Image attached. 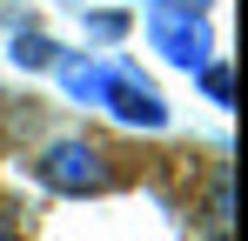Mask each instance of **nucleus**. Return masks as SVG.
<instances>
[{
	"instance_id": "nucleus-1",
	"label": "nucleus",
	"mask_w": 248,
	"mask_h": 241,
	"mask_svg": "<svg viewBox=\"0 0 248 241\" xmlns=\"http://www.w3.org/2000/svg\"><path fill=\"white\" fill-rule=\"evenodd\" d=\"M148 40H155V54H168L174 67H202L208 60V20H202V7L155 0V7H148Z\"/></svg>"
},
{
	"instance_id": "nucleus-2",
	"label": "nucleus",
	"mask_w": 248,
	"mask_h": 241,
	"mask_svg": "<svg viewBox=\"0 0 248 241\" xmlns=\"http://www.w3.org/2000/svg\"><path fill=\"white\" fill-rule=\"evenodd\" d=\"M41 181L54 195H101V188L114 181V167H108V154H101L94 141H54L41 154Z\"/></svg>"
},
{
	"instance_id": "nucleus-3",
	"label": "nucleus",
	"mask_w": 248,
	"mask_h": 241,
	"mask_svg": "<svg viewBox=\"0 0 248 241\" xmlns=\"http://www.w3.org/2000/svg\"><path fill=\"white\" fill-rule=\"evenodd\" d=\"M101 107H108L114 120H127V127H168L161 94H155L148 80H134L127 67H108V80H101Z\"/></svg>"
},
{
	"instance_id": "nucleus-4",
	"label": "nucleus",
	"mask_w": 248,
	"mask_h": 241,
	"mask_svg": "<svg viewBox=\"0 0 248 241\" xmlns=\"http://www.w3.org/2000/svg\"><path fill=\"white\" fill-rule=\"evenodd\" d=\"M195 74H202V94L215 101V107H228V101H235V74H228V60H202Z\"/></svg>"
},
{
	"instance_id": "nucleus-5",
	"label": "nucleus",
	"mask_w": 248,
	"mask_h": 241,
	"mask_svg": "<svg viewBox=\"0 0 248 241\" xmlns=\"http://www.w3.org/2000/svg\"><path fill=\"white\" fill-rule=\"evenodd\" d=\"M14 60H20V67H54L61 47H54L47 34H20V40H14Z\"/></svg>"
},
{
	"instance_id": "nucleus-6",
	"label": "nucleus",
	"mask_w": 248,
	"mask_h": 241,
	"mask_svg": "<svg viewBox=\"0 0 248 241\" xmlns=\"http://www.w3.org/2000/svg\"><path fill=\"white\" fill-rule=\"evenodd\" d=\"M101 80H108V67H94V60L87 67H67V94L74 101H101Z\"/></svg>"
},
{
	"instance_id": "nucleus-7",
	"label": "nucleus",
	"mask_w": 248,
	"mask_h": 241,
	"mask_svg": "<svg viewBox=\"0 0 248 241\" xmlns=\"http://www.w3.org/2000/svg\"><path fill=\"white\" fill-rule=\"evenodd\" d=\"M208 235L228 241V181H215V195H208Z\"/></svg>"
},
{
	"instance_id": "nucleus-8",
	"label": "nucleus",
	"mask_w": 248,
	"mask_h": 241,
	"mask_svg": "<svg viewBox=\"0 0 248 241\" xmlns=\"http://www.w3.org/2000/svg\"><path fill=\"white\" fill-rule=\"evenodd\" d=\"M87 27H94V34H101V40H114V34H121V27H127V20H121V14H94Z\"/></svg>"
},
{
	"instance_id": "nucleus-9",
	"label": "nucleus",
	"mask_w": 248,
	"mask_h": 241,
	"mask_svg": "<svg viewBox=\"0 0 248 241\" xmlns=\"http://www.w3.org/2000/svg\"><path fill=\"white\" fill-rule=\"evenodd\" d=\"M0 241H14V228H7V221H0Z\"/></svg>"
},
{
	"instance_id": "nucleus-10",
	"label": "nucleus",
	"mask_w": 248,
	"mask_h": 241,
	"mask_svg": "<svg viewBox=\"0 0 248 241\" xmlns=\"http://www.w3.org/2000/svg\"><path fill=\"white\" fill-rule=\"evenodd\" d=\"M181 7H208V0H181Z\"/></svg>"
}]
</instances>
